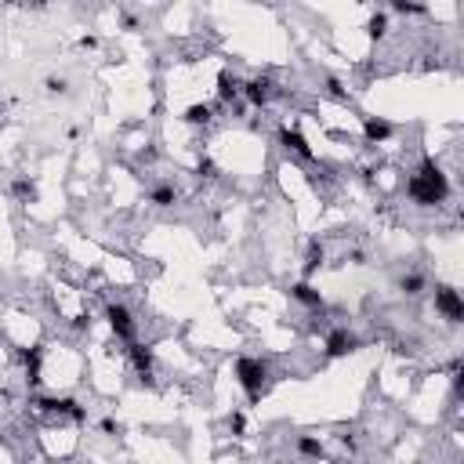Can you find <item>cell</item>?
<instances>
[{
	"label": "cell",
	"mask_w": 464,
	"mask_h": 464,
	"mask_svg": "<svg viewBox=\"0 0 464 464\" xmlns=\"http://www.w3.org/2000/svg\"><path fill=\"white\" fill-rule=\"evenodd\" d=\"M406 196L417 207H439V203L450 200V178L443 174V167L432 156H424L417 171L406 178Z\"/></svg>",
	"instance_id": "obj_1"
},
{
	"label": "cell",
	"mask_w": 464,
	"mask_h": 464,
	"mask_svg": "<svg viewBox=\"0 0 464 464\" xmlns=\"http://www.w3.org/2000/svg\"><path fill=\"white\" fill-rule=\"evenodd\" d=\"M232 373H236L240 388L247 392L251 403H257V399L265 395V384H268V363L257 356H240L236 367H232Z\"/></svg>",
	"instance_id": "obj_2"
},
{
	"label": "cell",
	"mask_w": 464,
	"mask_h": 464,
	"mask_svg": "<svg viewBox=\"0 0 464 464\" xmlns=\"http://www.w3.org/2000/svg\"><path fill=\"white\" fill-rule=\"evenodd\" d=\"M106 319H109V330L116 334V338L127 341V345H135V338H138V323H135L131 308H127V305H106Z\"/></svg>",
	"instance_id": "obj_3"
},
{
	"label": "cell",
	"mask_w": 464,
	"mask_h": 464,
	"mask_svg": "<svg viewBox=\"0 0 464 464\" xmlns=\"http://www.w3.org/2000/svg\"><path fill=\"white\" fill-rule=\"evenodd\" d=\"M435 312L446 323H464V298L457 287H435Z\"/></svg>",
	"instance_id": "obj_4"
},
{
	"label": "cell",
	"mask_w": 464,
	"mask_h": 464,
	"mask_svg": "<svg viewBox=\"0 0 464 464\" xmlns=\"http://www.w3.org/2000/svg\"><path fill=\"white\" fill-rule=\"evenodd\" d=\"M36 406L47 410V414H58V417L87 421V410L76 403V399H69V395H40V399H36Z\"/></svg>",
	"instance_id": "obj_5"
},
{
	"label": "cell",
	"mask_w": 464,
	"mask_h": 464,
	"mask_svg": "<svg viewBox=\"0 0 464 464\" xmlns=\"http://www.w3.org/2000/svg\"><path fill=\"white\" fill-rule=\"evenodd\" d=\"M240 95H247L251 106H268V102H272V95H276V84H272V76L257 73V76H251V80L240 87Z\"/></svg>",
	"instance_id": "obj_6"
},
{
	"label": "cell",
	"mask_w": 464,
	"mask_h": 464,
	"mask_svg": "<svg viewBox=\"0 0 464 464\" xmlns=\"http://www.w3.org/2000/svg\"><path fill=\"white\" fill-rule=\"evenodd\" d=\"M352 352H359V338L348 327H338V330L327 334V356L330 359H341V356H352Z\"/></svg>",
	"instance_id": "obj_7"
},
{
	"label": "cell",
	"mask_w": 464,
	"mask_h": 464,
	"mask_svg": "<svg viewBox=\"0 0 464 464\" xmlns=\"http://www.w3.org/2000/svg\"><path fill=\"white\" fill-rule=\"evenodd\" d=\"M279 146L287 152H294V156H301V160H316L312 146H308V138L298 131V127H279Z\"/></svg>",
	"instance_id": "obj_8"
},
{
	"label": "cell",
	"mask_w": 464,
	"mask_h": 464,
	"mask_svg": "<svg viewBox=\"0 0 464 464\" xmlns=\"http://www.w3.org/2000/svg\"><path fill=\"white\" fill-rule=\"evenodd\" d=\"M290 298H294V301H301L305 308H319V312L327 308L323 294H319V290H316L308 279H298V283H294V287H290Z\"/></svg>",
	"instance_id": "obj_9"
},
{
	"label": "cell",
	"mask_w": 464,
	"mask_h": 464,
	"mask_svg": "<svg viewBox=\"0 0 464 464\" xmlns=\"http://www.w3.org/2000/svg\"><path fill=\"white\" fill-rule=\"evenodd\" d=\"M22 363H25V381L36 388V384L44 381V378H40V370H44V348H40V345L25 348V352H22Z\"/></svg>",
	"instance_id": "obj_10"
},
{
	"label": "cell",
	"mask_w": 464,
	"mask_h": 464,
	"mask_svg": "<svg viewBox=\"0 0 464 464\" xmlns=\"http://www.w3.org/2000/svg\"><path fill=\"white\" fill-rule=\"evenodd\" d=\"M127 356H131V363H135V370L141 373V378H149L152 373V363H156V356H152V348L149 345H127Z\"/></svg>",
	"instance_id": "obj_11"
},
{
	"label": "cell",
	"mask_w": 464,
	"mask_h": 464,
	"mask_svg": "<svg viewBox=\"0 0 464 464\" xmlns=\"http://www.w3.org/2000/svg\"><path fill=\"white\" fill-rule=\"evenodd\" d=\"M392 131H395V127L384 120V116H367V120H363V135H367V141H388Z\"/></svg>",
	"instance_id": "obj_12"
},
{
	"label": "cell",
	"mask_w": 464,
	"mask_h": 464,
	"mask_svg": "<svg viewBox=\"0 0 464 464\" xmlns=\"http://www.w3.org/2000/svg\"><path fill=\"white\" fill-rule=\"evenodd\" d=\"M240 80H236V73H229V69H222V73H218V98H222V102H232V98H236L240 95Z\"/></svg>",
	"instance_id": "obj_13"
},
{
	"label": "cell",
	"mask_w": 464,
	"mask_h": 464,
	"mask_svg": "<svg viewBox=\"0 0 464 464\" xmlns=\"http://www.w3.org/2000/svg\"><path fill=\"white\" fill-rule=\"evenodd\" d=\"M323 257H327L323 243H319V240H312V243H308V251H305V279L312 276V272H316L319 265H323Z\"/></svg>",
	"instance_id": "obj_14"
},
{
	"label": "cell",
	"mask_w": 464,
	"mask_h": 464,
	"mask_svg": "<svg viewBox=\"0 0 464 464\" xmlns=\"http://www.w3.org/2000/svg\"><path fill=\"white\" fill-rule=\"evenodd\" d=\"M211 106H207V102H196V106H189L185 113H182V120L185 124H192V127H200V124H211Z\"/></svg>",
	"instance_id": "obj_15"
},
{
	"label": "cell",
	"mask_w": 464,
	"mask_h": 464,
	"mask_svg": "<svg viewBox=\"0 0 464 464\" xmlns=\"http://www.w3.org/2000/svg\"><path fill=\"white\" fill-rule=\"evenodd\" d=\"M174 200H178L174 185H156V189L149 192V203H152V207H171Z\"/></svg>",
	"instance_id": "obj_16"
},
{
	"label": "cell",
	"mask_w": 464,
	"mask_h": 464,
	"mask_svg": "<svg viewBox=\"0 0 464 464\" xmlns=\"http://www.w3.org/2000/svg\"><path fill=\"white\" fill-rule=\"evenodd\" d=\"M367 33L373 36V40H381V36L388 33V15H384V11H373L370 22H367Z\"/></svg>",
	"instance_id": "obj_17"
},
{
	"label": "cell",
	"mask_w": 464,
	"mask_h": 464,
	"mask_svg": "<svg viewBox=\"0 0 464 464\" xmlns=\"http://www.w3.org/2000/svg\"><path fill=\"white\" fill-rule=\"evenodd\" d=\"M298 454L301 457H323V443H319L316 435H301V439H298Z\"/></svg>",
	"instance_id": "obj_18"
},
{
	"label": "cell",
	"mask_w": 464,
	"mask_h": 464,
	"mask_svg": "<svg viewBox=\"0 0 464 464\" xmlns=\"http://www.w3.org/2000/svg\"><path fill=\"white\" fill-rule=\"evenodd\" d=\"M399 287H403V294H410V298H417V294L424 290V276L421 272H410V276H403Z\"/></svg>",
	"instance_id": "obj_19"
},
{
	"label": "cell",
	"mask_w": 464,
	"mask_h": 464,
	"mask_svg": "<svg viewBox=\"0 0 464 464\" xmlns=\"http://www.w3.org/2000/svg\"><path fill=\"white\" fill-rule=\"evenodd\" d=\"M392 11H399V15H428V4H410V0H395Z\"/></svg>",
	"instance_id": "obj_20"
},
{
	"label": "cell",
	"mask_w": 464,
	"mask_h": 464,
	"mask_svg": "<svg viewBox=\"0 0 464 464\" xmlns=\"http://www.w3.org/2000/svg\"><path fill=\"white\" fill-rule=\"evenodd\" d=\"M11 189H15V196H19V200H33V196H36V185H33V182H25V178H19V182L11 185Z\"/></svg>",
	"instance_id": "obj_21"
},
{
	"label": "cell",
	"mask_w": 464,
	"mask_h": 464,
	"mask_svg": "<svg viewBox=\"0 0 464 464\" xmlns=\"http://www.w3.org/2000/svg\"><path fill=\"white\" fill-rule=\"evenodd\" d=\"M196 174H200V178H218V163H214L211 156H200V163H196Z\"/></svg>",
	"instance_id": "obj_22"
},
{
	"label": "cell",
	"mask_w": 464,
	"mask_h": 464,
	"mask_svg": "<svg viewBox=\"0 0 464 464\" xmlns=\"http://www.w3.org/2000/svg\"><path fill=\"white\" fill-rule=\"evenodd\" d=\"M44 87H47L51 95H66V91H69L66 76H47V80H44Z\"/></svg>",
	"instance_id": "obj_23"
},
{
	"label": "cell",
	"mask_w": 464,
	"mask_h": 464,
	"mask_svg": "<svg viewBox=\"0 0 464 464\" xmlns=\"http://www.w3.org/2000/svg\"><path fill=\"white\" fill-rule=\"evenodd\" d=\"M229 432H232V435H243V432H247V417H243L240 410L229 417Z\"/></svg>",
	"instance_id": "obj_24"
},
{
	"label": "cell",
	"mask_w": 464,
	"mask_h": 464,
	"mask_svg": "<svg viewBox=\"0 0 464 464\" xmlns=\"http://www.w3.org/2000/svg\"><path fill=\"white\" fill-rule=\"evenodd\" d=\"M73 330H91V316H76L73 319Z\"/></svg>",
	"instance_id": "obj_25"
},
{
	"label": "cell",
	"mask_w": 464,
	"mask_h": 464,
	"mask_svg": "<svg viewBox=\"0 0 464 464\" xmlns=\"http://www.w3.org/2000/svg\"><path fill=\"white\" fill-rule=\"evenodd\" d=\"M102 432H109V435H116V432H120V424H116L113 417H106V421H102Z\"/></svg>",
	"instance_id": "obj_26"
},
{
	"label": "cell",
	"mask_w": 464,
	"mask_h": 464,
	"mask_svg": "<svg viewBox=\"0 0 464 464\" xmlns=\"http://www.w3.org/2000/svg\"><path fill=\"white\" fill-rule=\"evenodd\" d=\"M80 47H87V51L98 47V36H80Z\"/></svg>",
	"instance_id": "obj_27"
}]
</instances>
